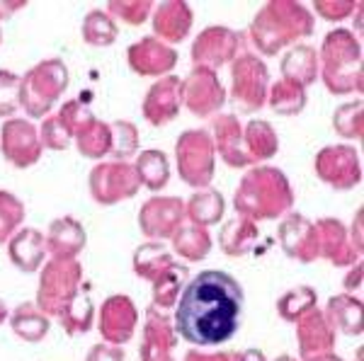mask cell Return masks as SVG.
Returning a JSON list of instances; mask_svg holds the SVG:
<instances>
[{
    "mask_svg": "<svg viewBox=\"0 0 364 361\" xmlns=\"http://www.w3.org/2000/svg\"><path fill=\"white\" fill-rule=\"evenodd\" d=\"M243 287L224 270H207L190 279L175 301V330L195 347L224 345L236 335L243 316Z\"/></svg>",
    "mask_w": 364,
    "mask_h": 361,
    "instance_id": "6da1fadb",
    "label": "cell"
},
{
    "mask_svg": "<svg viewBox=\"0 0 364 361\" xmlns=\"http://www.w3.org/2000/svg\"><path fill=\"white\" fill-rule=\"evenodd\" d=\"M296 194L291 182L279 167L274 165H252L240 177L233 209L238 216L260 223V221H277L291 213Z\"/></svg>",
    "mask_w": 364,
    "mask_h": 361,
    "instance_id": "7a4b0ae2",
    "label": "cell"
},
{
    "mask_svg": "<svg viewBox=\"0 0 364 361\" xmlns=\"http://www.w3.org/2000/svg\"><path fill=\"white\" fill-rule=\"evenodd\" d=\"M316 29L314 13L299 0H267L252 17L248 37L257 54L277 56L282 49L301 44Z\"/></svg>",
    "mask_w": 364,
    "mask_h": 361,
    "instance_id": "3957f363",
    "label": "cell"
},
{
    "mask_svg": "<svg viewBox=\"0 0 364 361\" xmlns=\"http://www.w3.org/2000/svg\"><path fill=\"white\" fill-rule=\"evenodd\" d=\"M318 78L328 92L343 95H362V44L355 32L336 27L323 37L318 49Z\"/></svg>",
    "mask_w": 364,
    "mask_h": 361,
    "instance_id": "277c9868",
    "label": "cell"
},
{
    "mask_svg": "<svg viewBox=\"0 0 364 361\" xmlns=\"http://www.w3.org/2000/svg\"><path fill=\"white\" fill-rule=\"evenodd\" d=\"M70 85V71L63 58H44L20 75V109L32 119H44L51 114L56 102L66 95Z\"/></svg>",
    "mask_w": 364,
    "mask_h": 361,
    "instance_id": "5b68a950",
    "label": "cell"
},
{
    "mask_svg": "<svg viewBox=\"0 0 364 361\" xmlns=\"http://www.w3.org/2000/svg\"><path fill=\"white\" fill-rule=\"evenodd\" d=\"M180 179L192 189H207L216 174V150L207 129H187L175 141Z\"/></svg>",
    "mask_w": 364,
    "mask_h": 361,
    "instance_id": "8992f818",
    "label": "cell"
},
{
    "mask_svg": "<svg viewBox=\"0 0 364 361\" xmlns=\"http://www.w3.org/2000/svg\"><path fill=\"white\" fill-rule=\"evenodd\" d=\"M269 71L267 63L255 54H238L231 63V97L240 114H255L267 104Z\"/></svg>",
    "mask_w": 364,
    "mask_h": 361,
    "instance_id": "52a82bcc",
    "label": "cell"
},
{
    "mask_svg": "<svg viewBox=\"0 0 364 361\" xmlns=\"http://www.w3.org/2000/svg\"><path fill=\"white\" fill-rule=\"evenodd\" d=\"M87 189H90L92 201L100 206H114L119 201L134 199L141 184L132 162L100 160L87 174Z\"/></svg>",
    "mask_w": 364,
    "mask_h": 361,
    "instance_id": "ba28073f",
    "label": "cell"
},
{
    "mask_svg": "<svg viewBox=\"0 0 364 361\" xmlns=\"http://www.w3.org/2000/svg\"><path fill=\"white\" fill-rule=\"evenodd\" d=\"M316 177L336 191H350L362 184V160L355 145L333 143L323 145L314 160Z\"/></svg>",
    "mask_w": 364,
    "mask_h": 361,
    "instance_id": "9c48e42d",
    "label": "cell"
},
{
    "mask_svg": "<svg viewBox=\"0 0 364 361\" xmlns=\"http://www.w3.org/2000/svg\"><path fill=\"white\" fill-rule=\"evenodd\" d=\"M226 100V87L216 71L192 66L187 78H182V107H187L190 114L199 116V119L216 116Z\"/></svg>",
    "mask_w": 364,
    "mask_h": 361,
    "instance_id": "30bf717a",
    "label": "cell"
},
{
    "mask_svg": "<svg viewBox=\"0 0 364 361\" xmlns=\"http://www.w3.org/2000/svg\"><path fill=\"white\" fill-rule=\"evenodd\" d=\"M0 153L17 170H27V167L37 165L44 155V148L34 121L22 119V116L5 119L0 126Z\"/></svg>",
    "mask_w": 364,
    "mask_h": 361,
    "instance_id": "8fae6325",
    "label": "cell"
},
{
    "mask_svg": "<svg viewBox=\"0 0 364 361\" xmlns=\"http://www.w3.org/2000/svg\"><path fill=\"white\" fill-rule=\"evenodd\" d=\"M80 279H83V267L75 260L46 262L42 282H39V306H42V311L61 313L75 296Z\"/></svg>",
    "mask_w": 364,
    "mask_h": 361,
    "instance_id": "7c38bea8",
    "label": "cell"
},
{
    "mask_svg": "<svg viewBox=\"0 0 364 361\" xmlns=\"http://www.w3.org/2000/svg\"><path fill=\"white\" fill-rule=\"evenodd\" d=\"M185 201L180 196L154 194L146 199L139 209V228L149 240L163 243L185 226Z\"/></svg>",
    "mask_w": 364,
    "mask_h": 361,
    "instance_id": "4fadbf2b",
    "label": "cell"
},
{
    "mask_svg": "<svg viewBox=\"0 0 364 361\" xmlns=\"http://www.w3.org/2000/svg\"><path fill=\"white\" fill-rule=\"evenodd\" d=\"M240 51V34L236 29L224 25H211L199 32V37L192 42V63L199 68L219 71L221 66H228L238 58Z\"/></svg>",
    "mask_w": 364,
    "mask_h": 361,
    "instance_id": "5bb4252c",
    "label": "cell"
},
{
    "mask_svg": "<svg viewBox=\"0 0 364 361\" xmlns=\"http://www.w3.org/2000/svg\"><path fill=\"white\" fill-rule=\"evenodd\" d=\"M178 51L175 46L163 44L161 39L141 37L127 49V63L134 73L141 78H166L173 75L175 66H178Z\"/></svg>",
    "mask_w": 364,
    "mask_h": 361,
    "instance_id": "9a60e30c",
    "label": "cell"
},
{
    "mask_svg": "<svg viewBox=\"0 0 364 361\" xmlns=\"http://www.w3.org/2000/svg\"><path fill=\"white\" fill-rule=\"evenodd\" d=\"M209 136L214 143V150L221 160L233 170H243V167H252L255 162L250 160L248 150H245L243 141V124L236 114H216L211 116Z\"/></svg>",
    "mask_w": 364,
    "mask_h": 361,
    "instance_id": "2e32d148",
    "label": "cell"
},
{
    "mask_svg": "<svg viewBox=\"0 0 364 361\" xmlns=\"http://www.w3.org/2000/svg\"><path fill=\"white\" fill-rule=\"evenodd\" d=\"M182 109V78L178 75H166L158 78L154 85L149 87L141 104L144 119L151 126H168L178 119Z\"/></svg>",
    "mask_w": 364,
    "mask_h": 361,
    "instance_id": "e0dca14e",
    "label": "cell"
},
{
    "mask_svg": "<svg viewBox=\"0 0 364 361\" xmlns=\"http://www.w3.org/2000/svg\"><path fill=\"white\" fill-rule=\"evenodd\" d=\"M149 20L151 27H154V37L161 39L163 44L173 46L190 37L192 25H195V13L185 0H163L154 8Z\"/></svg>",
    "mask_w": 364,
    "mask_h": 361,
    "instance_id": "ac0fdd59",
    "label": "cell"
},
{
    "mask_svg": "<svg viewBox=\"0 0 364 361\" xmlns=\"http://www.w3.org/2000/svg\"><path fill=\"white\" fill-rule=\"evenodd\" d=\"M279 245L287 252V257L296 262H314L318 257V243H316V226L309 216L299 211L287 213L279 221Z\"/></svg>",
    "mask_w": 364,
    "mask_h": 361,
    "instance_id": "d6986e66",
    "label": "cell"
},
{
    "mask_svg": "<svg viewBox=\"0 0 364 361\" xmlns=\"http://www.w3.org/2000/svg\"><path fill=\"white\" fill-rule=\"evenodd\" d=\"M316 243H318V257H326L336 267H350L360 262V252L350 240V233L340 218H318L316 221Z\"/></svg>",
    "mask_w": 364,
    "mask_h": 361,
    "instance_id": "ffe728a7",
    "label": "cell"
},
{
    "mask_svg": "<svg viewBox=\"0 0 364 361\" xmlns=\"http://www.w3.org/2000/svg\"><path fill=\"white\" fill-rule=\"evenodd\" d=\"M44 243H46V252L54 260H75L83 252L87 243L85 226L73 216L54 218L49 223Z\"/></svg>",
    "mask_w": 364,
    "mask_h": 361,
    "instance_id": "44dd1931",
    "label": "cell"
},
{
    "mask_svg": "<svg viewBox=\"0 0 364 361\" xmlns=\"http://www.w3.org/2000/svg\"><path fill=\"white\" fill-rule=\"evenodd\" d=\"M8 255L10 262L25 274H32L39 267L44 265L46 257V243H44V233L32 226H22L8 240Z\"/></svg>",
    "mask_w": 364,
    "mask_h": 361,
    "instance_id": "7402d4cb",
    "label": "cell"
},
{
    "mask_svg": "<svg viewBox=\"0 0 364 361\" xmlns=\"http://www.w3.org/2000/svg\"><path fill=\"white\" fill-rule=\"evenodd\" d=\"M136 325V308L127 296H112L102 306V318H100V330L107 340L127 342Z\"/></svg>",
    "mask_w": 364,
    "mask_h": 361,
    "instance_id": "603a6c76",
    "label": "cell"
},
{
    "mask_svg": "<svg viewBox=\"0 0 364 361\" xmlns=\"http://www.w3.org/2000/svg\"><path fill=\"white\" fill-rule=\"evenodd\" d=\"M279 71L282 78L294 80L296 85L311 87L318 80V51L316 46H311L306 42L291 46L279 61Z\"/></svg>",
    "mask_w": 364,
    "mask_h": 361,
    "instance_id": "cb8c5ba5",
    "label": "cell"
},
{
    "mask_svg": "<svg viewBox=\"0 0 364 361\" xmlns=\"http://www.w3.org/2000/svg\"><path fill=\"white\" fill-rule=\"evenodd\" d=\"M226 213V199L219 189H197L190 196V201H185V216L192 226L199 228H211V226H219L224 221Z\"/></svg>",
    "mask_w": 364,
    "mask_h": 361,
    "instance_id": "d4e9b609",
    "label": "cell"
},
{
    "mask_svg": "<svg viewBox=\"0 0 364 361\" xmlns=\"http://www.w3.org/2000/svg\"><path fill=\"white\" fill-rule=\"evenodd\" d=\"M257 223L243 218V216H233L228 218L219 231V248L224 250L228 257H243L248 255L257 243Z\"/></svg>",
    "mask_w": 364,
    "mask_h": 361,
    "instance_id": "484cf974",
    "label": "cell"
},
{
    "mask_svg": "<svg viewBox=\"0 0 364 361\" xmlns=\"http://www.w3.org/2000/svg\"><path fill=\"white\" fill-rule=\"evenodd\" d=\"M134 172L139 177V184L149 191H161L170 182V160L163 150L149 148L136 153V160L132 162Z\"/></svg>",
    "mask_w": 364,
    "mask_h": 361,
    "instance_id": "4316f807",
    "label": "cell"
},
{
    "mask_svg": "<svg viewBox=\"0 0 364 361\" xmlns=\"http://www.w3.org/2000/svg\"><path fill=\"white\" fill-rule=\"evenodd\" d=\"M243 141H245V150H248L250 160L255 162V165L274 158L279 150L277 131H274V126L265 119H250L248 124L243 126Z\"/></svg>",
    "mask_w": 364,
    "mask_h": 361,
    "instance_id": "83f0119b",
    "label": "cell"
},
{
    "mask_svg": "<svg viewBox=\"0 0 364 361\" xmlns=\"http://www.w3.org/2000/svg\"><path fill=\"white\" fill-rule=\"evenodd\" d=\"M309 95L306 87L296 85L294 80L279 78L277 83L269 85L267 90V104L277 116H296L306 109Z\"/></svg>",
    "mask_w": 364,
    "mask_h": 361,
    "instance_id": "f1b7e54d",
    "label": "cell"
},
{
    "mask_svg": "<svg viewBox=\"0 0 364 361\" xmlns=\"http://www.w3.org/2000/svg\"><path fill=\"white\" fill-rule=\"evenodd\" d=\"M80 37L87 46L95 49H107L117 42L119 37V25L114 22V17L102 8H92L90 13L83 17L80 25Z\"/></svg>",
    "mask_w": 364,
    "mask_h": 361,
    "instance_id": "f546056e",
    "label": "cell"
},
{
    "mask_svg": "<svg viewBox=\"0 0 364 361\" xmlns=\"http://www.w3.org/2000/svg\"><path fill=\"white\" fill-rule=\"evenodd\" d=\"M170 267H175V260H173V255L166 250L163 243L149 240V243H144V245H139L136 250H134V270H136L139 277L156 282L158 277L166 274Z\"/></svg>",
    "mask_w": 364,
    "mask_h": 361,
    "instance_id": "4dcf8cb0",
    "label": "cell"
},
{
    "mask_svg": "<svg viewBox=\"0 0 364 361\" xmlns=\"http://www.w3.org/2000/svg\"><path fill=\"white\" fill-rule=\"evenodd\" d=\"M170 240H173L175 252L187 262L204 260L211 252V248H214V240H211L209 231L199 228V226H192V223H185L182 228H178V233H175Z\"/></svg>",
    "mask_w": 364,
    "mask_h": 361,
    "instance_id": "1f68e13d",
    "label": "cell"
},
{
    "mask_svg": "<svg viewBox=\"0 0 364 361\" xmlns=\"http://www.w3.org/2000/svg\"><path fill=\"white\" fill-rule=\"evenodd\" d=\"M78 153L87 160H102L109 155V121L92 119L78 136L73 138Z\"/></svg>",
    "mask_w": 364,
    "mask_h": 361,
    "instance_id": "d6a6232c",
    "label": "cell"
},
{
    "mask_svg": "<svg viewBox=\"0 0 364 361\" xmlns=\"http://www.w3.org/2000/svg\"><path fill=\"white\" fill-rule=\"evenodd\" d=\"M333 129L338 136L348 138V141H360L364 136V102L357 100L343 102L333 112Z\"/></svg>",
    "mask_w": 364,
    "mask_h": 361,
    "instance_id": "836d02e7",
    "label": "cell"
},
{
    "mask_svg": "<svg viewBox=\"0 0 364 361\" xmlns=\"http://www.w3.org/2000/svg\"><path fill=\"white\" fill-rule=\"evenodd\" d=\"M109 155H114V160L129 162V158L139 153V129L134 121L129 119H117L109 121Z\"/></svg>",
    "mask_w": 364,
    "mask_h": 361,
    "instance_id": "e575fe53",
    "label": "cell"
},
{
    "mask_svg": "<svg viewBox=\"0 0 364 361\" xmlns=\"http://www.w3.org/2000/svg\"><path fill=\"white\" fill-rule=\"evenodd\" d=\"M27 206L17 194L8 189H0V245L8 243L17 231L25 226Z\"/></svg>",
    "mask_w": 364,
    "mask_h": 361,
    "instance_id": "d590c367",
    "label": "cell"
},
{
    "mask_svg": "<svg viewBox=\"0 0 364 361\" xmlns=\"http://www.w3.org/2000/svg\"><path fill=\"white\" fill-rule=\"evenodd\" d=\"M154 8V0H109L105 10L114 17V22L122 20L129 27H141L144 22H149Z\"/></svg>",
    "mask_w": 364,
    "mask_h": 361,
    "instance_id": "8d00e7d4",
    "label": "cell"
},
{
    "mask_svg": "<svg viewBox=\"0 0 364 361\" xmlns=\"http://www.w3.org/2000/svg\"><path fill=\"white\" fill-rule=\"evenodd\" d=\"M360 301L350 299V296H338L331 301L328 311H331L333 323L340 330H345L348 335H360L362 333V313H360Z\"/></svg>",
    "mask_w": 364,
    "mask_h": 361,
    "instance_id": "74e56055",
    "label": "cell"
},
{
    "mask_svg": "<svg viewBox=\"0 0 364 361\" xmlns=\"http://www.w3.org/2000/svg\"><path fill=\"white\" fill-rule=\"evenodd\" d=\"M13 330L22 337V340L37 342V340H42L46 333H49V323H46V318L37 311V308L27 304V306H20L15 311Z\"/></svg>",
    "mask_w": 364,
    "mask_h": 361,
    "instance_id": "f35d334b",
    "label": "cell"
},
{
    "mask_svg": "<svg viewBox=\"0 0 364 361\" xmlns=\"http://www.w3.org/2000/svg\"><path fill=\"white\" fill-rule=\"evenodd\" d=\"M56 116L61 119V124L66 126V131L70 133V138H75L80 131L85 129L87 124H90L92 119H97L95 114H92V109L87 107L83 100H68L61 104V109L56 112Z\"/></svg>",
    "mask_w": 364,
    "mask_h": 361,
    "instance_id": "ab89813d",
    "label": "cell"
},
{
    "mask_svg": "<svg viewBox=\"0 0 364 361\" xmlns=\"http://www.w3.org/2000/svg\"><path fill=\"white\" fill-rule=\"evenodd\" d=\"M20 109V75L0 68V116L13 119Z\"/></svg>",
    "mask_w": 364,
    "mask_h": 361,
    "instance_id": "60d3db41",
    "label": "cell"
},
{
    "mask_svg": "<svg viewBox=\"0 0 364 361\" xmlns=\"http://www.w3.org/2000/svg\"><path fill=\"white\" fill-rule=\"evenodd\" d=\"M185 274H187L185 267L175 265V267H170L163 277L156 279L154 284H156V301H158V304H161V306H173L175 301H178Z\"/></svg>",
    "mask_w": 364,
    "mask_h": 361,
    "instance_id": "b9f144b4",
    "label": "cell"
},
{
    "mask_svg": "<svg viewBox=\"0 0 364 361\" xmlns=\"http://www.w3.org/2000/svg\"><path fill=\"white\" fill-rule=\"evenodd\" d=\"M314 306H316L314 289L299 287V289H291L287 296H282L279 313H282V318H287V320H296V316H301V313L311 311Z\"/></svg>",
    "mask_w": 364,
    "mask_h": 361,
    "instance_id": "7bdbcfd3",
    "label": "cell"
},
{
    "mask_svg": "<svg viewBox=\"0 0 364 361\" xmlns=\"http://www.w3.org/2000/svg\"><path fill=\"white\" fill-rule=\"evenodd\" d=\"M39 141H42V148L49 150H66L70 145V133L66 131V126L61 124L56 114H49L42 119V126H39Z\"/></svg>",
    "mask_w": 364,
    "mask_h": 361,
    "instance_id": "ee69618b",
    "label": "cell"
},
{
    "mask_svg": "<svg viewBox=\"0 0 364 361\" xmlns=\"http://www.w3.org/2000/svg\"><path fill=\"white\" fill-rule=\"evenodd\" d=\"M61 320L68 325L70 333H85L92 320L90 301L83 299V296H73V299L68 301L66 311H61Z\"/></svg>",
    "mask_w": 364,
    "mask_h": 361,
    "instance_id": "f6af8a7d",
    "label": "cell"
},
{
    "mask_svg": "<svg viewBox=\"0 0 364 361\" xmlns=\"http://www.w3.org/2000/svg\"><path fill=\"white\" fill-rule=\"evenodd\" d=\"M360 8V3L355 0H316L314 13L326 22H343L350 15H355V10Z\"/></svg>",
    "mask_w": 364,
    "mask_h": 361,
    "instance_id": "bcb514c9",
    "label": "cell"
},
{
    "mask_svg": "<svg viewBox=\"0 0 364 361\" xmlns=\"http://www.w3.org/2000/svg\"><path fill=\"white\" fill-rule=\"evenodd\" d=\"M87 361H124V354H122V349L97 345L87 354Z\"/></svg>",
    "mask_w": 364,
    "mask_h": 361,
    "instance_id": "7dc6e473",
    "label": "cell"
},
{
    "mask_svg": "<svg viewBox=\"0 0 364 361\" xmlns=\"http://www.w3.org/2000/svg\"><path fill=\"white\" fill-rule=\"evenodd\" d=\"M362 206L360 209H357V213H355V221H352V228L348 231L350 233V240H352V245H355V250H357V252H360L362 255Z\"/></svg>",
    "mask_w": 364,
    "mask_h": 361,
    "instance_id": "c3c4849f",
    "label": "cell"
},
{
    "mask_svg": "<svg viewBox=\"0 0 364 361\" xmlns=\"http://www.w3.org/2000/svg\"><path fill=\"white\" fill-rule=\"evenodd\" d=\"M27 8V0H17V3H8V0H0V22L3 20H10L17 10Z\"/></svg>",
    "mask_w": 364,
    "mask_h": 361,
    "instance_id": "681fc988",
    "label": "cell"
},
{
    "mask_svg": "<svg viewBox=\"0 0 364 361\" xmlns=\"http://www.w3.org/2000/svg\"><path fill=\"white\" fill-rule=\"evenodd\" d=\"M360 284H362V262H355V265H352V272L348 274V279H345V287L352 291V289L360 287Z\"/></svg>",
    "mask_w": 364,
    "mask_h": 361,
    "instance_id": "f907efd6",
    "label": "cell"
},
{
    "mask_svg": "<svg viewBox=\"0 0 364 361\" xmlns=\"http://www.w3.org/2000/svg\"><path fill=\"white\" fill-rule=\"evenodd\" d=\"M5 316H8V308H5V304L0 301V323L5 320Z\"/></svg>",
    "mask_w": 364,
    "mask_h": 361,
    "instance_id": "816d5d0a",
    "label": "cell"
},
{
    "mask_svg": "<svg viewBox=\"0 0 364 361\" xmlns=\"http://www.w3.org/2000/svg\"><path fill=\"white\" fill-rule=\"evenodd\" d=\"M318 361H340V359H333V357H326V359H318Z\"/></svg>",
    "mask_w": 364,
    "mask_h": 361,
    "instance_id": "f5cc1de1",
    "label": "cell"
},
{
    "mask_svg": "<svg viewBox=\"0 0 364 361\" xmlns=\"http://www.w3.org/2000/svg\"><path fill=\"white\" fill-rule=\"evenodd\" d=\"M0 44H3V27H0Z\"/></svg>",
    "mask_w": 364,
    "mask_h": 361,
    "instance_id": "db71d44e",
    "label": "cell"
},
{
    "mask_svg": "<svg viewBox=\"0 0 364 361\" xmlns=\"http://www.w3.org/2000/svg\"><path fill=\"white\" fill-rule=\"evenodd\" d=\"M279 361H291V359H289V357H282Z\"/></svg>",
    "mask_w": 364,
    "mask_h": 361,
    "instance_id": "11a10c76",
    "label": "cell"
}]
</instances>
